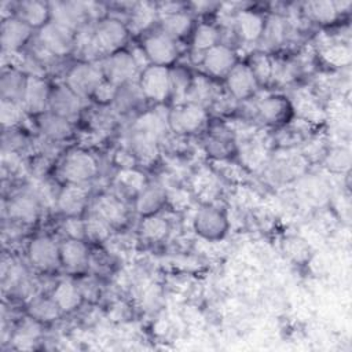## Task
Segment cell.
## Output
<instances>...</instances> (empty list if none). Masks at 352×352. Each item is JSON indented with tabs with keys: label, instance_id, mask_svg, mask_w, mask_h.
Returning a JSON list of instances; mask_svg holds the SVG:
<instances>
[{
	"label": "cell",
	"instance_id": "6da1fadb",
	"mask_svg": "<svg viewBox=\"0 0 352 352\" xmlns=\"http://www.w3.org/2000/svg\"><path fill=\"white\" fill-rule=\"evenodd\" d=\"M92 37L99 54L111 55L121 51V47L126 43L128 28L120 19L104 18L96 25Z\"/></svg>",
	"mask_w": 352,
	"mask_h": 352
},
{
	"label": "cell",
	"instance_id": "7a4b0ae2",
	"mask_svg": "<svg viewBox=\"0 0 352 352\" xmlns=\"http://www.w3.org/2000/svg\"><path fill=\"white\" fill-rule=\"evenodd\" d=\"M139 89L142 95L154 102H164L172 94V74L168 67L150 65L140 74Z\"/></svg>",
	"mask_w": 352,
	"mask_h": 352
},
{
	"label": "cell",
	"instance_id": "3957f363",
	"mask_svg": "<svg viewBox=\"0 0 352 352\" xmlns=\"http://www.w3.org/2000/svg\"><path fill=\"white\" fill-rule=\"evenodd\" d=\"M96 172V160L84 150L70 151L60 165V176L69 184H82L84 182L92 179Z\"/></svg>",
	"mask_w": 352,
	"mask_h": 352
},
{
	"label": "cell",
	"instance_id": "277c9868",
	"mask_svg": "<svg viewBox=\"0 0 352 352\" xmlns=\"http://www.w3.org/2000/svg\"><path fill=\"white\" fill-rule=\"evenodd\" d=\"M38 38L43 48L51 55H66L76 45L77 36L73 29L50 21L40 29Z\"/></svg>",
	"mask_w": 352,
	"mask_h": 352
},
{
	"label": "cell",
	"instance_id": "5b68a950",
	"mask_svg": "<svg viewBox=\"0 0 352 352\" xmlns=\"http://www.w3.org/2000/svg\"><path fill=\"white\" fill-rule=\"evenodd\" d=\"M138 67L132 54L117 51L104 59L100 69L104 80L118 87L132 80L138 73Z\"/></svg>",
	"mask_w": 352,
	"mask_h": 352
},
{
	"label": "cell",
	"instance_id": "8992f818",
	"mask_svg": "<svg viewBox=\"0 0 352 352\" xmlns=\"http://www.w3.org/2000/svg\"><path fill=\"white\" fill-rule=\"evenodd\" d=\"M206 122V113L197 103H184L176 106L168 117L169 126L177 133H194Z\"/></svg>",
	"mask_w": 352,
	"mask_h": 352
},
{
	"label": "cell",
	"instance_id": "52a82bcc",
	"mask_svg": "<svg viewBox=\"0 0 352 352\" xmlns=\"http://www.w3.org/2000/svg\"><path fill=\"white\" fill-rule=\"evenodd\" d=\"M142 50L146 54L150 65L164 66V67H166L168 65H172L176 60L179 54L175 40L168 34H165L164 32L147 36L143 41Z\"/></svg>",
	"mask_w": 352,
	"mask_h": 352
},
{
	"label": "cell",
	"instance_id": "ba28073f",
	"mask_svg": "<svg viewBox=\"0 0 352 352\" xmlns=\"http://www.w3.org/2000/svg\"><path fill=\"white\" fill-rule=\"evenodd\" d=\"M104 80L102 69L91 65H76L67 74V87L80 98L92 96L99 84Z\"/></svg>",
	"mask_w": 352,
	"mask_h": 352
},
{
	"label": "cell",
	"instance_id": "9c48e42d",
	"mask_svg": "<svg viewBox=\"0 0 352 352\" xmlns=\"http://www.w3.org/2000/svg\"><path fill=\"white\" fill-rule=\"evenodd\" d=\"M194 228L206 239H220L226 234L228 223L226 214L220 209L204 206L195 214Z\"/></svg>",
	"mask_w": 352,
	"mask_h": 352
},
{
	"label": "cell",
	"instance_id": "30bf717a",
	"mask_svg": "<svg viewBox=\"0 0 352 352\" xmlns=\"http://www.w3.org/2000/svg\"><path fill=\"white\" fill-rule=\"evenodd\" d=\"M28 254L30 263L41 271L55 270L60 264L59 246L48 236L34 238L29 245Z\"/></svg>",
	"mask_w": 352,
	"mask_h": 352
},
{
	"label": "cell",
	"instance_id": "8fae6325",
	"mask_svg": "<svg viewBox=\"0 0 352 352\" xmlns=\"http://www.w3.org/2000/svg\"><path fill=\"white\" fill-rule=\"evenodd\" d=\"M236 63L235 52L223 44H216L209 48L202 59V65L206 72L214 77H227Z\"/></svg>",
	"mask_w": 352,
	"mask_h": 352
},
{
	"label": "cell",
	"instance_id": "7c38bea8",
	"mask_svg": "<svg viewBox=\"0 0 352 352\" xmlns=\"http://www.w3.org/2000/svg\"><path fill=\"white\" fill-rule=\"evenodd\" d=\"M50 95L51 91L48 89V85L43 78L37 76H28L22 96L25 110L36 116L43 114L50 103Z\"/></svg>",
	"mask_w": 352,
	"mask_h": 352
},
{
	"label": "cell",
	"instance_id": "4fadbf2b",
	"mask_svg": "<svg viewBox=\"0 0 352 352\" xmlns=\"http://www.w3.org/2000/svg\"><path fill=\"white\" fill-rule=\"evenodd\" d=\"M48 106L51 113L72 121L81 110V98L67 85H60L51 91Z\"/></svg>",
	"mask_w": 352,
	"mask_h": 352
},
{
	"label": "cell",
	"instance_id": "5bb4252c",
	"mask_svg": "<svg viewBox=\"0 0 352 352\" xmlns=\"http://www.w3.org/2000/svg\"><path fill=\"white\" fill-rule=\"evenodd\" d=\"M32 28L19 18H6L1 23V45L4 51L14 52L30 38Z\"/></svg>",
	"mask_w": 352,
	"mask_h": 352
},
{
	"label": "cell",
	"instance_id": "9a60e30c",
	"mask_svg": "<svg viewBox=\"0 0 352 352\" xmlns=\"http://www.w3.org/2000/svg\"><path fill=\"white\" fill-rule=\"evenodd\" d=\"M226 81L231 95L236 99L250 98L257 88V81L248 65L236 63L227 74Z\"/></svg>",
	"mask_w": 352,
	"mask_h": 352
},
{
	"label": "cell",
	"instance_id": "2e32d148",
	"mask_svg": "<svg viewBox=\"0 0 352 352\" xmlns=\"http://www.w3.org/2000/svg\"><path fill=\"white\" fill-rule=\"evenodd\" d=\"M88 190L84 186L69 184L60 191L58 197V208L66 216L76 217L84 210Z\"/></svg>",
	"mask_w": 352,
	"mask_h": 352
},
{
	"label": "cell",
	"instance_id": "e0dca14e",
	"mask_svg": "<svg viewBox=\"0 0 352 352\" xmlns=\"http://www.w3.org/2000/svg\"><path fill=\"white\" fill-rule=\"evenodd\" d=\"M59 256L60 264H63L69 270L77 271L85 267L88 261V249L82 239L69 238L67 241L60 243Z\"/></svg>",
	"mask_w": 352,
	"mask_h": 352
},
{
	"label": "cell",
	"instance_id": "ac0fdd59",
	"mask_svg": "<svg viewBox=\"0 0 352 352\" xmlns=\"http://www.w3.org/2000/svg\"><path fill=\"white\" fill-rule=\"evenodd\" d=\"M258 113L267 122L282 124L292 116V104L283 96H268L258 104Z\"/></svg>",
	"mask_w": 352,
	"mask_h": 352
},
{
	"label": "cell",
	"instance_id": "d6986e66",
	"mask_svg": "<svg viewBox=\"0 0 352 352\" xmlns=\"http://www.w3.org/2000/svg\"><path fill=\"white\" fill-rule=\"evenodd\" d=\"M50 7L52 21L73 30L76 29V26H78V23H81L85 12H88L87 7L81 3H55L50 4Z\"/></svg>",
	"mask_w": 352,
	"mask_h": 352
},
{
	"label": "cell",
	"instance_id": "ffe728a7",
	"mask_svg": "<svg viewBox=\"0 0 352 352\" xmlns=\"http://www.w3.org/2000/svg\"><path fill=\"white\" fill-rule=\"evenodd\" d=\"M18 18L32 29H41L51 19V7L43 1H22L18 7Z\"/></svg>",
	"mask_w": 352,
	"mask_h": 352
},
{
	"label": "cell",
	"instance_id": "44dd1931",
	"mask_svg": "<svg viewBox=\"0 0 352 352\" xmlns=\"http://www.w3.org/2000/svg\"><path fill=\"white\" fill-rule=\"evenodd\" d=\"M38 125L43 133L52 140H62L72 135L70 121L51 111L38 116Z\"/></svg>",
	"mask_w": 352,
	"mask_h": 352
},
{
	"label": "cell",
	"instance_id": "7402d4cb",
	"mask_svg": "<svg viewBox=\"0 0 352 352\" xmlns=\"http://www.w3.org/2000/svg\"><path fill=\"white\" fill-rule=\"evenodd\" d=\"M166 194L160 187H146L136 198V210L142 216L157 214V212L165 205Z\"/></svg>",
	"mask_w": 352,
	"mask_h": 352
},
{
	"label": "cell",
	"instance_id": "603a6c76",
	"mask_svg": "<svg viewBox=\"0 0 352 352\" xmlns=\"http://www.w3.org/2000/svg\"><path fill=\"white\" fill-rule=\"evenodd\" d=\"M52 300L56 302L60 311L69 312L80 305L82 294L80 292V287L76 286L73 282L62 280L55 287L52 293Z\"/></svg>",
	"mask_w": 352,
	"mask_h": 352
},
{
	"label": "cell",
	"instance_id": "cb8c5ba5",
	"mask_svg": "<svg viewBox=\"0 0 352 352\" xmlns=\"http://www.w3.org/2000/svg\"><path fill=\"white\" fill-rule=\"evenodd\" d=\"M95 214L102 217L110 226L121 224L125 220V208L124 205L114 197L103 195L96 201Z\"/></svg>",
	"mask_w": 352,
	"mask_h": 352
},
{
	"label": "cell",
	"instance_id": "d4e9b609",
	"mask_svg": "<svg viewBox=\"0 0 352 352\" xmlns=\"http://www.w3.org/2000/svg\"><path fill=\"white\" fill-rule=\"evenodd\" d=\"M264 18L253 11H241L236 15V25L241 36L246 41H256L264 30Z\"/></svg>",
	"mask_w": 352,
	"mask_h": 352
},
{
	"label": "cell",
	"instance_id": "484cf974",
	"mask_svg": "<svg viewBox=\"0 0 352 352\" xmlns=\"http://www.w3.org/2000/svg\"><path fill=\"white\" fill-rule=\"evenodd\" d=\"M26 78L21 72L18 70H8L7 73L3 74L0 88H1V95L3 99L8 100H22L25 85H26Z\"/></svg>",
	"mask_w": 352,
	"mask_h": 352
},
{
	"label": "cell",
	"instance_id": "4316f807",
	"mask_svg": "<svg viewBox=\"0 0 352 352\" xmlns=\"http://www.w3.org/2000/svg\"><path fill=\"white\" fill-rule=\"evenodd\" d=\"M191 16L184 12H172L162 19V32L173 40L186 36L191 30Z\"/></svg>",
	"mask_w": 352,
	"mask_h": 352
},
{
	"label": "cell",
	"instance_id": "83f0119b",
	"mask_svg": "<svg viewBox=\"0 0 352 352\" xmlns=\"http://www.w3.org/2000/svg\"><path fill=\"white\" fill-rule=\"evenodd\" d=\"M169 231V226L168 221L157 214H151V216H146L140 224V232L142 235L153 242L161 241L166 236Z\"/></svg>",
	"mask_w": 352,
	"mask_h": 352
},
{
	"label": "cell",
	"instance_id": "f1b7e54d",
	"mask_svg": "<svg viewBox=\"0 0 352 352\" xmlns=\"http://www.w3.org/2000/svg\"><path fill=\"white\" fill-rule=\"evenodd\" d=\"M217 40H219V33L216 28L208 23H201L192 34V48L195 52H202L205 55V52L209 48L217 44Z\"/></svg>",
	"mask_w": 352,
	"mask_h": 352
},
{
	"label": "cell",
	"instance_id": "f546056e",
	"mask_svg": "<svg viewBox=\"0 0 352 352\" xmlns=\"http://www.w3.org/2000/svg\"><path fill=\"white\" fill-rule=\"evenodd\" d=\"M10 216L23 223H33L37 217V206L29 197H18L10 204Z\"/></svg>",
	"mask_w": 352,
	"mask_h": 352
},
{
	"label": "cell",
	"instance_id": "4dcf8cb0",
	"mask_svg": "<svg viewBox=\"0 0 352 352\" xmlns=\"http://www.w3.org/2000/svg\"><path fill=\"white\" fill-rule=\"evenodd\" d=\"M309 18L319 23H330L337 16L336 3L333 1H309L305 4Z\"/></svg>",
	"mask_w": 352,
	"mask_h": 352
},
{
	"label": "cell",
	"instance_id": "1f68e13d",
	"mask_svg": "<svg viewBox=\"0 0 352 352\" xmlns=\"http://www.w3.org/2000/svg\"><path fill=\"white\" fill-rule=\"evenodd\" d=\"M59 311H60L59 307L56 305V302L52 298L51 300H47V298L34 300L29 307L30 316L36 320H43V322H48V320L58 318Z\"/></svg>",
	"mask_w": 352,
	"mask_h": 352
},
{
	"label": "cell",
	"instance_id": "d6a6232c",
	"mask_svg": "<svg viewBox=\"0 0 352 352\" xmlns=\"http://www.w3.org/2000/svg\"><path fill=\"white\" fill-rule=\"evenodd\" d=\"M249 69L253 73L257 84L267 82L272 76V63L265 54H254L250 58Z\"/></svg>",
	"mask_w": 352,
	"mask_h": 352
},
{
	"label": "cell",
	"instance_id": "836d02e7",
	"mask_svg": "<svg viewBox=\"0 0 352 352\" xmlns=\"http://www.w3.org/2000/svg\"><path fill=\"white\" fill-rule=\"evenodd\" d=\"M155 18V10L147 4V3H140L138 4L132 14H131V26L136 32L144 30Z\"/></svg>",
	"mask_w": 352,
	"mask_h": 352
},
{
	"label": "cell",
	"instance_id": "e575fe53",
	"mask_svg": "<svg viewBox=\"0 0 352 352\" xmlns=\"http://www.w3.org/2000/svg\"><path fill=\"white\" fill-rule=\"evenodd\" d=\"M85 226V236L92 241H104L110 234V224L104 221L98 214L89 217L87 221H84Z\"/></svg>",
	"mask_w": 352,
	"mask_h": 352
},
{
	"label": "cell",
	"instance_id": "d590c367",
	"mask_svg": "<svg viewBox=\"0 0 352 352\" xmlns=\"http://www.w3.org/2000/svg\"><path fill=\"white\" fill-rule=\"evenodd\" d=\"M264 40L268 43V45H278L285 36V23L279 16H271L264 23L263 34Z\"/></svg>",
	"mask_w": 352,
	"mask_h": 352
},
{
	"label": "cell",
	"instance_id": "8d00e7d4",
	"mask_svg": "<svg viewBox=\"0 0 352 352\" xmlns=\"http://www.w3.org/2000/svg\"><path fill=\"white\" fill-rule=\"evenodd\" d=\"M232 150L234 142L230 136H226L224 133L212 135L208 140V151L217 158H226L232 153Z\"/></svg>",
	"mask_w": 352,
	"mask_h": 352
},
{
	"label": "cell",
	"instance_id": "74e56055",
	"mask_svg": "<svg viewBox=\"0 0 352 352\" xmlns=\"http://www.w3.org/2000/svg\"><path fill=\"white\" fill-rule=\"evenodd\" d=\"M38 320L36 319H29L25 323H22V326L18 329L16 334H15V344H19L21 348H28V344L34 342V340L38 337L40 334V326L37 324Z\"/></svg>",
	"mask_w": 352,
	"mask_h": 352
},
{
	"label": "cell",
	"instance_id": "f35d334b",
	"mask_svg": "<svg viewBox=\"0 0 352 352\" xmlns=\"http://www.w3.org/2000/svg\"><path fill=\"white\" fill-rule=\"evenodd\" d=\"M22 117V109L19 107L18 102L1 99V107H0V118L3 126H14L19 122Z\"/></svg>",
	"mask_w": 352,
	"mask_h": 352
},
{
	"label": "cell",
	"instance_id": "ab89813d",
	"mask_svg": "<svg viewBox=\"0 0 352 352\" xmlns=\"http://www.w3.org/2000/svg\"><path fill=\"white\" fill-rule=\"evenodd\" d=\"M285 252L290 258H293L294 261H298V263L307 260L309 256V248L305 243V241L296 238V236L285 241Z\"/></svg>",
	"mask_w": 352,
	"mask_h": 352
},
{
	"label": "cell",
	"instance_id": "60d3db41",
	"mask_svg": "<svg viewBox=\"0 0 352 352\" xmlns=\"http://www.w3.org/2000/svg\"><path fill=\"white\" fill-rule=\"evenodd\" d=\"M323 56L327 59L329 63H333L336 66L348 65L351 60V50L346 45L336 44L330 45L323 51Z\"/></svg>",
	"mask_w": 352,
	"mask_h": 352
},
{
	"label": "cell",
	"instance_id": "b9f144b4",
	"mask_svg": "<svg viewBox=\"0 0 352 352\" xmlns=\"http://www.w3.org/2000/svg\"><path fill=\"white\" fill-rule=\"evenodd\" d=\"M118 182L122 186H126L125 188L133 190V191H142L144 186V177L142 173L133 170V169H122L118 173Z\"/></svg>",
	"mask_w": 352,
	"mask_h": 352
},
{
	"label": "cell",
	"instance_id": "7bdbcfd3",
	"mask_svg": "<svg viewBox=\"0 0 352 352\" xmlns=\"http://www.w3.org/2000/svg\"><path fill=\"white\" fill-rule=\"evenodd\" d=\"M118 95V87L109 82L107 80H103L99 87L95 89V92L92 94V98L98 102V103H109L113 99H116Z\"/></svg>",
	"mask_w": 352,
	"mask_h": 352
},
{
	"label": "cell",
	"instance_id": "ee69618b",
	"mask_svg": "<svg viewBox=\"0 0 352 352\" xmlns=\"http://www.w3.org/2000/svg\"><path fill=\"white\" fill-rule=\"evenodd\" d=\"M65 230L67 231L69 236L70 238H74V239H82L85 238V226H84V221H80L74 217L69 219L66 223H65Z\"/></svg>",
	"mask_w": 352,
	"mask_h": 352
}]
</instances>
